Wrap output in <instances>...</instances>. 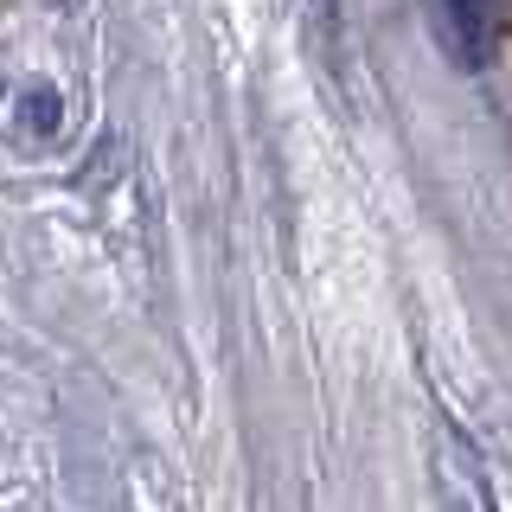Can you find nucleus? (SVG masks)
Here are the masks:
<instances>
[{"mask_svg":"<svg viewBox=\"0 0 512 512\" xmlns=\"http://www.w3.org/2000/svg\"><path fill=\"white\" fill-rule=\"evenodd\" d=\"M442 20L468 64H493L506 52V0H442Z\"/></svg>","mask_w":512,"mask_h":512,"instance_id":"obj_2","label":"nucleus"},{"mask_svg":"<svg viewBox=\"0 0 512 512\" xmlns=\"http://www.w3.org/2000/svg\"><path fill=\"white\" fill-rule=\"evenodd\" d=\"M96 103L90 0H0V154L64 160Z\"/></svg>","mask_w":512,"mask_h":512,"instance_id":"obj_1","label":"nucleus"}]
</instances>
